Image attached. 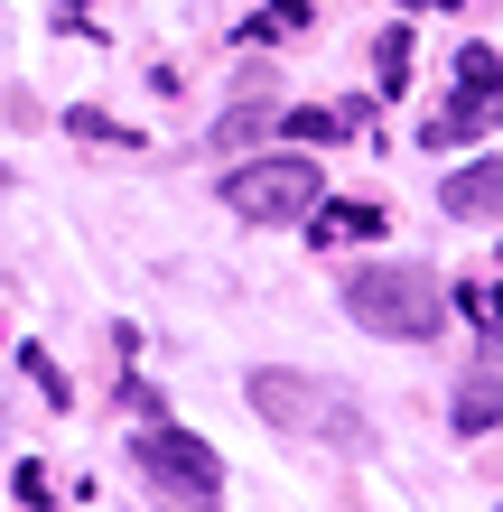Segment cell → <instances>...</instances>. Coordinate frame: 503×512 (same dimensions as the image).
<instances>
[{
  "label": "cell",
  "mask_w": 503,
  "mask_h": 512,
  "mask_svg": "<svg viewBox=\"0 0 503 512\" xmlns=\"http://www.w3.org/2000/svg\"><path fill=\"white\" fill-rule=\"evenodd\" d=\"M131 466H140V485H150L159 512H224V457L196 429L159 419V410L131 429Z\"/></svg>",
  "instance_id": "6da1fadb"
},
{
  "label": "cell",
  "mask_w": 503,
  "mask_h": 512,
  "mask_svg": "<svg viewBox=\"0 0 503 512\" xmlns=\"http://www.w3.org/2000/svg\"><path fill=\"white\" fill-rule=\"evenodd\" d=\"M345 308H354V326H373L392 345H429L448 326V289L420 261H382V270H354L345 280Z\"/></svg>",
  "instance_id": "7a4b0ae2"
},
{
  "label": "cell",
  "mask_w": 503,
  "mask_h": 512,
  "mask_svg": "<svg viewBox=\"0 0 503 512\" xmlns=\"http://www.w3.org/2000/svg\"><path fill=\"white\" fill-rule=\"evenodd\" d=\"M252 410L271 419V429H289V438H317V447H373L354 391L317 382V373H252Z\"/></svg>",
  "instance_id": "3957f363"
},
{
  "label": "cell",
  "mask_w": 503,
  "mask_h": 512,
  "mask_svg": "<svg viewBox=\"0 0 503 512\" xmlns=\"http://www.w3.org/2000/svg\"><path fill=\"white\" fill-rule=\"evenodd\" d=\"M317 196H327V177H317V159H299V149H280V159H233L224 168V205L243 224H308Z\"/></svg>",
  "instance_id": "277c9868"
},
{
  "label": "cell",
  "mask_w": 503,
  "mask_h": 512,
  "mask_svg": "<svg viewBox=\"0 0 503 512\" xmlns=\"http://www.w3.org/2000/svg\"><path fill=\"white\" fill-rule=\"evenodd\" d=\"M438 205H448L457 224H494V215H503V159H476V168H457L448 187H438Z\"/></svg>",
  "instance_id": "5b68a950"
},
{
  "label": "cell",
  "mask_w": 503,
  "mask_h": 512,
  "mask_svg": "<svg viewBox=\"0 0 503 512\" xmlns=\"http://www.w3.org/2000/svg\"><path fill=\"white\" fill-rule=\"evenodd\" d=\"M373 233H382V205H327V196H317L308 205V243H373Z\"/></svg>",
  "instance_id": "8992f818"
},
{
  "label": "cell",
  "mask_w": 503,
  "mask_h": 512,
  "mask_svg": "<svg viewBox=\"0 0 503 512\" xmlns=\"http://www.w3.org/2000/svg\"><path fill=\"white\" fill-rule=\"evenodd\" d=\"M308 28H317V10H308V0H271V10H252L243 28H233V38H243V47H271V38H308Z\"/></svg>",
  "instance_id": "52a82bcc"
},
{
  "label": "cell",
  "mask_w": 503,
  "mask_h": 512,
  "mask_svg": "<svg viewBox=\"0 0 503 512\" xmlns=\"http://www.w3.org/2000/svg\"><path fill=\"white\" fill-rule=\"evenodd\" d=\"M494 419H503V373H466V382H457V429L485 438Z\"/></svg>",
  "instance_id": "ba28073f"
},
{
  "label": "cell",
  "mask_w": 503,
  "mask_h": 512,
  "mask_svg": "<svg viewBox=\"0 0 503 512\" xmlns=\"http://www.w3.org/2000/svg\"><path fill=\"white\" fill-rule=\"evenodd\" d=\"M457 94L466 103H494L503 94V56L494 47H457Z\"/></svg>",
  "instance_id": "9c48e42d"
},
{
  "label": "cell",
  "mask_w": 503,
  "mask_h": 512,
  "mask_svg": "<svg viewBox=\"0 0 503 512\" xmlns=\"http://www.w3.org/2000/svg\"><path fill=\"white\" fill-rule=\"evenodd\" d=\"M280 131H289V149H327V140H345L354 122H345V112H317V103H299V112H280Z\"/></svg>",
  "instance_id": "30bf717a"
},
{
  "label": "cell",
  "mask_w": 503,
  "mask_h": 512,
  "mask_svg": "<svg viewBox=\"0 0 503 512\" xmlns=\"http://www.w3.org/2000/svg\"><path fill=\"white\" fill-rule=\"evenodd\" d=\"M66 131H75V140H94V149H150V131L112 122V112H66Z\"/></svg>",
  "instance_id": "8fae6325"
},
{
  "label": "cell",
  "mask_w": 503,
  "mask_h": 512,
  "mask_svg": "<svg viewBox=\"0 0 503 512\" xmlns=\"http://www.w3.org/2000/svg\"><path fill=\"white\" fill-rule=\"evenodd\" d=\"M373 84H382V94L410 84V28H382V38H373Z\"/></svg>",
  "instance_id": "7c38bea8"
},
{
  "label": "cell",
  "mask_w": 503,
  "mask_h": 512,
  "mask_svg": "<svg viewBox=\"0 0 503 512\" xmlns=\"http://www.w3.org/2000/svg\"><path fill=\"white\" fill-rule=\"evenodd\" d=\"M476 131H485V103H466V94H457V103L438 112V122H429L420 140H429V149H457V140H476Z\"/></svg>",
  "instance_id": "4fadbf2b"
},
{
  "label": "cell",
  "mask_w": 503,
  "mask_h": 512,
  "mask_svg": "<svg viewBox=\"0 0 503 512\" xmlns=\"http://www.w3.org/2000/svg\"><path fill=\"white\" fill-rule=\"evenodd\" d=\"M19 373H28V382H38V391H47V401H56V410H66V401H75V391H66V373H56V364H47V354H38V345H19Z\"/></svg>",
  "instance_id": "5bb4252c"
},
{
  "label": "cell",
  "mask_w": 503,
  "mask_h": 512,
  "mask_svg": "<svg viewBox=\"0 0 503 512\" xmlns=\"http://www.w3.org/2000/svg\"><path fill=\"white\" fill-rule=\"evenodd\" d=\"M10 494H19L28 512H47V503H56V494H47V466H10Z\"/></svg>",
  "instance_id": "9a60e30c"
},
{
  "label": "cell",
  "mask_w": 503,
  "mask_h": 512,
  "mask_svg": "<svg viewBox=\"0 0 503 512\" xmlns=\"http://www.w3.org/2000/svg\"><path fill=\"white\" fill-rule=\"evenodd\" d=\"M457 308H466V317H485V326H494V317H503V289L485 280V289H466V298H457Z\"/></svg>",
  "instance_id": "2e32d148"
},
{
  "label": "cell",
  "mask_w": 503,
  "mask_h": 512,
  "mask_svg": "<svg viewBox=\"0 0 503 512\" xmlns=\"http://www.w3.org/2000/svg\"><path fill=\"white\" fill-rule=\"evenodd\" d=\"M401 10H457V0H401Z\"/></svg>",
  "instance_id": "e0dca14e"
}]
</instances>
